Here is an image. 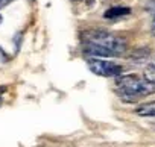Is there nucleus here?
Listing matches in <instances>:
<instances>
[{
	"instance_id": "5",
	"label": "nucleus",
	"mask_w": 155,
	"mask_h": 147,
	"mask_svg": "<svg viewBox=\"0 0 155 147\" xmlns=\"http://www.w3.org/2000/svg\"><path fill=\"white\" fill-rule=\"evenodd\" d=\"M135 112L141 117H155V100L153 102H147V103H143L140 105Z\"/></svg>"
},
{
	"instance_id": "11",
	"label": "nucleus",
	"mask_w": 155,
	"mask_h": 147,
	"mask_svg": "<svg viewBox=\"0 0 155 147\" xmlns=\"http://www.w3.org/2000/svg\"><path fill=\"white\" fill-rule=\"evenodd\" d=\"M152 64H153V65H155V56H153V59H152Z\"/></svg>"
},
{
	"instance_id": "1",
	"label": "nucleus",
	"mask_w": 155,
	"mask_h": 147,
	"mask_svg": "<svg viewBox=\"0 0 155 147\" xmlns=\"http://www.w3.org/2000/svg\"><path fill=\"white\" fill-rule=\"evenodd\" d=\"M117 93L123 100L132 102L138 97H144L155 93V85L147 82L144 78H140L137 75H120L116 81Z\"/></svg>"
},
{
	"instance_id": "9",
	"label": "nucleus",
	"mask_w": 155,
	"mask_h": 147,
	"mask_svg": "<svg viewBox=\"0 0 155 147\" xmlns=\"http://www.w3.org/2000/svg\"><path fill=\"white\" fill-rule=\"evenodd\" d=\"M5 90H6L5 87H0V105H2V94L5 93Z\"/></svg>"
},
{
	"instance_id": "8",
	"label": "nucleus",
	"mask_w": 155,
	"mask_h": 147,
	"mask_svg": "<svg viewBox=\"0 0 155 147\" xmlns=\"http://www.w3.org/2000/svg\"><path fill=\"white\" fill-rule=\"evenodd\" d=\"M0 61H6V55L3 53V49L0 47Z\"/></svg>"
},
{
	"instance_id": "6",
	"label": "nucleus",
	"mask_w": 155,
	"mask_h": 147,
	"mask_svg": "<svg viewBox=\"0 0 155 147\" xmlns=\"http://www.w3.org/2000/svg\"><path fill=\"white\" fill-rule=\"evenodd\" d=\"M143 78H144L147 82H150V84H153V85H155V65H153V64L144 68Z\"/></svg>"
},
{
	"instance_id": "7",
	"label": "nucleus",
	"mask_w": 155,
	"mask_h": 147,
	"mask_svg": "<svg viewBox=\"0 0 155 147\" xmlns=\"http://www.w3.org/2000/svg\"><path fill=\"white\" fill-rule=\"evenodd\" d=\"M12 2H15V0H0V9H3V8H6L9 3H12Z\"/></svg>"
},
{
	"instance_id": "3",
	"label": "nucleus",
	"mask_w": 155,
	"mask_h": 147,
	"mask_svg": "<svg viewBox=\"0 0 155 147\" xmlns=\"http://www.w3.org/2000/svg\"><path fill=\"white\" fill-rule=\"evenodd\" d=\"M87 65L91 73L102 78H117L122 75L123 67L120 64H116L113 61L101 59V58H90L87 61Z\"/></svg>"
},
{
	"instance_id": "2",
	"label": "nucleus",
	"mask_w": 155,
	"mask_h": 147,
	"mask_svg": "<svg viewBox=\"0 0 155 147\" xmlns=\"http://www.w3.org/2000/svg\"><path fill=\"white\" fill-rule=\"evenodd\" d=\"M84 37H85V43H91V44L105 47L114 56L123 55L128 49V44L123 38L116 37V35L105 32V30H88L84 34Z\"/></svg>"
},
{
	"instance_id": "4",
	"label": "nucleus",
	"mask_w": 155,
	"mask_h": 147,
	"mask_svg": "<svg viewBox=\"0 0 155 147\" xmlns=\"http://www.w3.org/2000/svg\"><path fill=\"white\" fill-rule=\"evenodd\" d=\"M131 12L129 8H125V6H114V8H110L105 11L104 17L105 18H119V17H123V15H128Z\"/></svg>"
},
{
	"instance_id": "10",
	"label": "nucleus",
	"mask_w": 155,
	"mask_h": 147,
	"mask_svg": "<svg viewBox=\"0 0 155 147\" xmlns=\"http://www.w3.org/2000/svg\"><path fill=\"white\" fill-rule=\"evenodd\" d=\"M2 21H3V17H2V14H0V24H2Z\"/></svg>"
}]
</instances>
